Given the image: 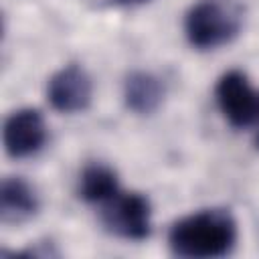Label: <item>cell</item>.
<instances>
[{"label":"cell","instance_id":"6da1fadb","mask_svg":"<svg viewBox=\"0 0 259 259\" xmlns=\"http://www.w3.org/2000/svg\"><path fill=\"white\" fill-rule=\"evenodd\" d=\"M237 241V223L225 208H206L176 221L168 233V245L178 257H223Z\"/></svg>","mask_w":259,"mask_h":259},{"label":"cell","instance_id":"7a4b0ae2","mask_svg":"<svg viewBox=\"0 0 259 259\" xmlns=\"http://www.w3.org/2000/svg\"><path fill=\"white\" fill-rule=\"evenodd\" d=\"M243 26V6L237 0H198L186 14L184 32L192 47L214 49L229 42Z\"/></svg>","mask_w":259,"mask_h":259},{"label":"cell","instance_id":"3957f363","mask_svg":"<svg viewBox=\"0 0 259 259\" xmlns=\"http://www.w3.org/2000/svg\"><path fill=\"white\" fill-rule=\"evenodd\" d=\"M101 217L109 231L134 241L146 239L152 229L150 202L138 192H117L113 198L103 202Z\"/></svg>","mask_w":259,"mask_h":259},{"label":"cell","instance_id":"277c9868","mask_svg":"<svg viewBox=\"0 0 259 259\" xmlns=\"http://www.w3.org/2000/svg\"><path fill=\"white\" fill-rule=\"evenodd\" d=\"M217 103L223 115L235 127H245L257 117V101L259 93L253 91L247 77L241 71L225 73L214 87Z\"/></svg>","mask_w":259,"mask_h":259},{"label":"cell","instance_id":"5b68a950","mask_svg":"<svg viewBox=\"0 0 259 259\" xmlns=\"http://www.w3.org/2000/svg\"><path fill=\"white\" fill-rule=\"evenodd\" d=\"M93 85L87 71L79 65H67L57 71L47 85V97L57 111H83L91 101Z\"/></svg>","mask_w":259,"mask_h":259},{"label":"cell","instance_id":"8992f818","mask_svg":"<svg viewBox=\"0 0 259 259\" xmlns=\"http://www.w3.org/2000/svg\"><path fill=\"white\" fill-rule=\"evenodd\" d=\"M47 142V125L36 109H18L4 121V148L12 158L36 154Z\"/></svg>","mask_w":259,"mask_h":259},{"label":"cell","instance_id":"52a82bcc","mask_svg":"<svg viewBox=\"0 0 259 259\" xmlns=\"http://www.w3.org/2000/svg\"><path fill=\"white\" fill-rule=\"evenodd\" d=\"M38 208L32 186L22 178H4L0 186V214L4 223H22Z\"/></svg>","mask_w":259,"mask_h":259},{"label":"cell","instance_id":"ba28073f","mask_svg":"<svg viewBox=\"0 0 259 259\" xmlns=\"http://www.w3.org/2000/svg\"><path fill=\"white\" fill-rule=\"evenodd\" d=\"M125 105L136 113H152L158 109L164 97V87L158 77L146 71H136L127 75L123 83Z\"/></svg>","mask_w":259,"mask_h":259},{"label":"cell","instance_id":"9c48e42d","mask_svg":"<svg viewBox=\"0 0 259 259\" xmlns=\"http://www.w3.org/2000/svg\"><path fill=\"white\" fill-rule=\"evenodd\" d=\"M119 192L117 174L103 164H91L79 178V196L87 202H107Z\"/></svg>","mask_w":259,"mask_h":259},{"label":"cell","instance_id":"30bf717a","mask_svg":"<svg viewBox=\"0 0 259 259\" xmlns=\"http://www.w3.org/2000/svg\"><path fill=\"white\" fill-rule=\"evenodd\" d=\"M115 2L125 4V6H136V4H144V2H148V0H115Z\"/></svg>","mask_w":259,"mask_h":259},{"label":"cell","instance_id":"8fae6325","mask_svg":"<svg viewBox=\"0 0 259 259\" xmlns=\"http://www.w3.org/2000/svg\"><path fill=\"white\" fill-rule=\"evenodd\" d=\"M255 121H259V101H257V117H255ZM255 146L259 148V132H257V136H255Z\"/></svg>","mask_w":259,"mask_h":259}]
</instances>
